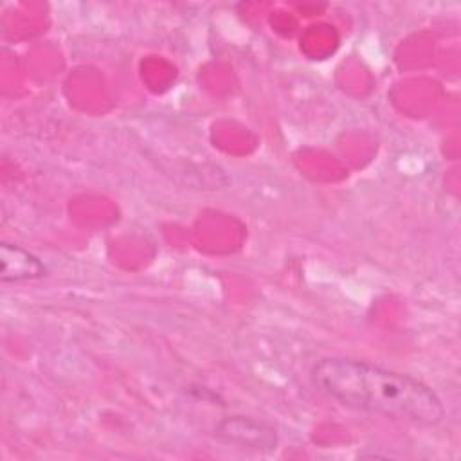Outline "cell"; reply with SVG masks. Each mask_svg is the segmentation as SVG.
<instances>
[{
	"label": "cell",
	"mask_w": 461,
	"mask_h": 461,
	"mask_svg": "<svg viewBox=\"0 0 461 461\" xmlns=\"http://www.w3.org/2000/svg\"><path fill=\"white\" fill-rule=\"evenodd\" d=\"M312 382L339 403L432 427L445 416L441 398L421 380L378 364L346 357H326L313 364Z\"/></svg>",
	"instance_id": "6da1fadb"
},
{
	"label": "cell",
	"mask_w": 461,
	"mask_h": 461,
	"mask_svg": "<svg viewBox=\"0 0 461 461\" xmlns=\"http://www.w3.org/2000/svg\"><path fill=\"white\" fill-rule=\"evenodd\" d=\"M0 263V279L4 283H20L45 276V265L41 263V259H38L34 254L18 245L2 243Z\"/></svg>",
	"instance_id": "3957f363"
},
{
	"label": "cell",
	"mask_w": 461,
	"mask_h": 461,
	"mask_svg": "<svg viewBox=\"0 0 461 461\" xmlns=\"http://www.w3.org/2000/svg\"><path fill=\"white\" fill-rule=\"evenodd\" d=\"M214 434L227 445L258 452L274 450L277 445V432L274 425L247 416H229L221 420L216 425Z\"/></svg>",
	"instance_id": "7a4b0ae2"
}]
</instances>
